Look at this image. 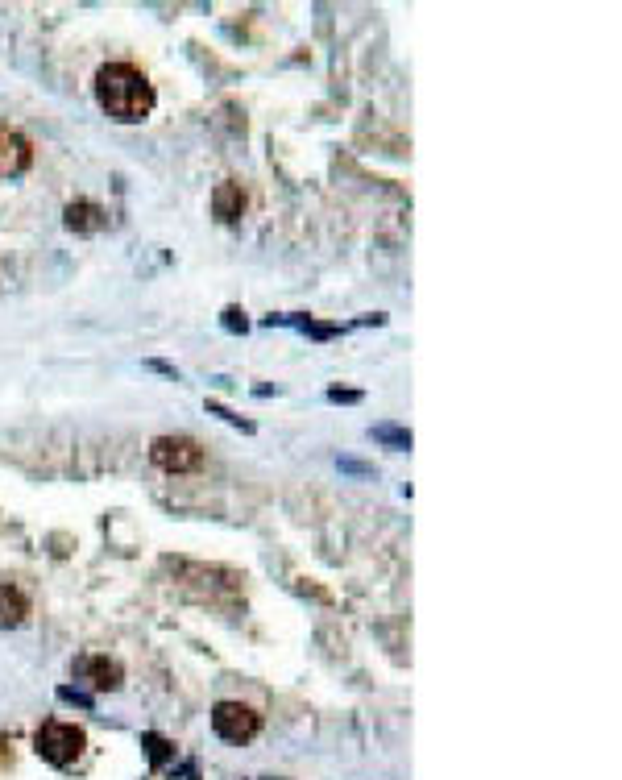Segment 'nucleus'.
Wrapping results in <instances>:
<instances>
[{
	"label": "nucleus",
	"instance_id": "nucleus-1",
	"mask_svg": "<svg viewBox=\"0 0 622 780\" xmlns=\"http://www.w3.org/2000/svg\"><path fill=\"white\" fill-rule=\"evenodd\" d=\"M96 100L112 121L137 125V121H146L154 113L158 92L133 63H104L96 71Z\"/></svg>",
	"mask_w": 622,
	"mask_h": 780
},
{
	"label": "nucleus",
	"instance_id": "nucleus-2",
	"mask_svg": "<svg viewBox=\"0 0 622 780\" xmlns=\"http://www.w3.org/2000/svg\"><path fill=\"white\" fill-rule=\"evenodd\" d=\"M83 747H88V735H83L75 722H59V718L42 722L38 735H34V751L54 768H71L83 756Z\"/></svg>",
	"mask_w": 622,
	"mask_h": 780
},
{
	"label": "nucleus",
	"instance_id": "nucleus-3",
	"mask_svg": "<svg viewBox=\"0 0 622 780\" xmlns=\"http://www.w3.org/2000/svg\"><path fill=\"white\" fill-rule=\"evenodd\" d=\"M212 731L224 739V743H253L262 731V714L245 706V702H216L212 706Z\"/></svg>",
	"mask_w": 622,
	"mask_h": 780
},
{
	"label": "nucleus",
	"instance_id": "nucleus-4",
	"mask_svg": "<svg viewBox=\"0 0 622 780\" xmlns=\"http://www.w3.org/2000/svg\"><path fill=\"white\" fill-rule=\"evenodd\" d=\"M150 461L162 473H191L204 465V449H200V440H191V436H158L150 444Z\"/></svg>",
	"mask_w": 622,
	"mask_h": 780
},
{
	"label": "nucleus",
	"instance_id": "nucleus-5",
	"mask_svg": "<svg viewBox=\"0 0 622 780\" xmlns=\"http://www.w3.org/2000/svg\"><path fill=\"white\" fill-rule=\"evenodd\" d=\"M71 673H75L79 681H88L96 693H112V689H121V685H125V668H121L117 660H108V656H96V652L75 656Z\"/></svg>",
	"mask_w": 622,
	"mask_h": 780
},
{
	"label": "nucleus",
	"instance_id": "nucleus-6",
	"mask_svg": "<svg viewBox=\"0 0 622 780\" xmlns=\"http://www.w3.org/2000/svg\"><path fill=\"white\" fill-rule=\"evenodd\" d=\"M34 166V146L30 137L17 129H0V179H17Z\"/></svg>",
	"mask_w": 622,
	"mask_h": 780
},
{
	"label": "nucleus",
	"instance_id": "nucleus-7",
	"mask_svg": "<svg viewBox=\"0 0 622 780\" xmlns=\"http://www.w3.org/2000/svg\"><path fill=\"white\" fill-rule=\"evenodd\" d=\"M104 220H108V212H104L96 200H71V204H67V212H63V225H67L71 233H83V237L100 233V229H104Z\"/></svg>",
	"mask_w": 622,
	"mask_h": 780
},
{
	"label": "nucleus",
	"instance_id": "nucleus-8",
	"mask_svg": "<svg viewBox=\"0 0 622 780\" xmlns=\"http://www.w3.org/2000/svg\"><path fill=\"white\" fill-rule=\"evenodd\" d=\"M212 212L224 220V225L241 220V212H245V191H241V183H220L212 191Z\"/></svg>",
	"mask_w": 622,
	"mask_h": 780
},
{
	"label": "nucleus",
	"instance_id": "nucleus-9",
	"mask_svg": "<svg viewBox=\"0 0 622 780\" xmlns=\"http://www.w3.org/2000/svg\"><path fill=\"white\" fill-rule=\"evenodd\" d=\"M30 619V598L17 585H0V627H21Z\"/></svg>",
	"mask_w": 622,
	"mask_h": 780
},
{
	"label": "nucleus",
	"instance_id": "nucleus-10",
	"mask_svg": "<svg viewBox=\"0 0 622 780\" xmlns=\"http://www.w3.org/2000/svg\"><path fill=\"white\" fill-rule=\"evenodd\" d=\"M370 440L386 444V449H394V453H407L411 449V432L407 428H394V424H374L370 428Z\"/></svg>",
	"mask_w": 622,
	"mask_h": 780
},
{
	"label": "nucleus",
	"instance_id": "nucleus-11",
	"mask_svg": "<svg viewBox=\"0 0 622 780\" xmlns=\"http://www.w3.org/2000/svg\"><path fill=\"white\" fill-rule=\"evenodd\" d=\"M141 747H146V756H150V764H154V768H158V764H166V760L175 756V747L166 743L162 735H154V731H146V735H141Z\"/></svg>",
	"mask_w": 622,
	"mask_h": 780
},
{
	"label": "nucleus",
	"instance_id": "nucleus-12",
	"mask_svg": "<svg viewBox=\"0 0 622 780\" xmlns=\"http://www.w3.org/2000/svg\"><path fill=\"white\" fill-rule=\"evenodd\" d=\"M59 698H63V702H71V706L92 710V693H83V689H71V685H63V689H59Z\"/></svg>",
	"mask_w": 622,
	"mask_h": 780
},
{
	"label": "nucleus",
	"instance_id": "nucleus-13",
	"mask_svg": "<svg viewBox=\"0 0 622 780\" xmlns=\"http://www.w3.org/2000/svg\"><path fill=\"white\" fill-rule=\"evenodd\" d=\"M208 411H212V415H220V420H229V424H237V428H245V432H253V424H249V420H241V415H233L229 407H220V403H208Z\"/></svg>",
	"mask_w": 622,
	"mask_h": 780
},
{
	"label": "nucleus",
	"instance_id": "nucleus-14",
	"mask_svg": "<svg viewBox=\"0 0 622 780\" xmlns=\"http://www.w3.org/2000/svg\"><path fill=\"white\" fill-rule=\"evenodd\" d=\"M328 399H332V403H361V390H341V386H332Z\"/></svg>",
	"mask_w": 622,
	"mask_h": 780
},
{
	"label": "nucleus",
	"instance_id": "nucleus-15",
	"mask_svg": "<svg viewBox=\"0 0 622 780\" xmlns=\"http://www.w3.org/2000/svg\"><path fill=\"white\" fill-rule=\"evenodd\" d=\"M224 328H229V332H245V328H249V324H245V312L229 308V312H224Z\"/></svg>",
	"mask_w": 622,
	"mask_h": 780
},
{
	"label": "nucleus",
	"instance_id": "nucleus-16",
	"mask_svg": "<svg viewBox=\"0 0 622 780\" xmlns=\"http://www.w3.org/2000/svg\"><path fill=\"white\" fill-rule=\"evenodd\" d=\"M341 469H349V473H365V478H370V465H361V461H349V457H341Z\"/></svg>",
	"mask_w": 622,
	"mask_h": 780
},
{
	"label": "nucleus",
	"instance_id": "nucleus-17",
	"mask_svg": "<svg viewBox=\"0 0 622 780\" xmlns=\"http://www.w3.org/2000/svg\"><path fill=\"white\" fill-rule=\"evenodd\" d=\"M262 780H287V776H262Z\"/></svg>",
	"mask_w": 622,
	"mask_h": 780
}]
</instances>
